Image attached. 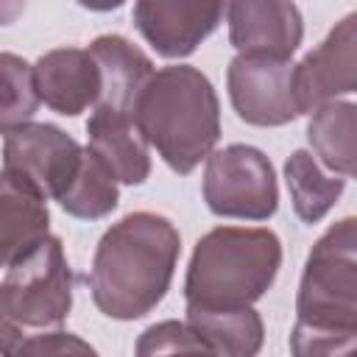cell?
Wrapping results in <instances>:
<instances>
[{"mask_svg":"<svg viewBox=\"0 0 357 357\" xmlns=\"http://www.w3.org/2000/svg\"><path fill=\"white\" fill-rule=\"evenodd\" d=\"M73 307V271L56 237H42L8 265L0 282V354H20L25 340L53 332Z\"/></svg>","mask_w":357,"mask_h":357,"instance_id":"5b68a950","label":"cell"},{"mask_svg":"<svg viewBox=\"0 0 357 357\" xmlns=\"http://www.w3.org/2000/svg\"><path fill=\"white\" fill-rule=\"evenodd\" d=\"M78 3L92 11H112V8H120L126 0H78Z\"/></svg>","mask_w":357,"mask_h":357,"instance_id":"cb8c5ba5","label":"cell"},{"mask_svg":"<svg viewBox=\"0 0 357 357\" xmlns=\"http://www.w3.org/2000/svg\"><path fill=\"white\" fill-rule=\"evenodd\" d=\"M204 201L220 218H271L279 204V190L268 156L251 145H229L209 153Z\"/></svg>","mask_w":357,"mask_h":357,"instance_id":"8992f818","label":"cell"},{"mask_svg":"<svg viewBox=\"0 0 357 357\" xmlns=\"http://www.w3.org/2000/svg\"><path fill=\"white\" fill-rule=\"evenodd\" d=\"M357 89V53H354V14L343 17L329 36L293 64V100L298 114L318 109Z\"/></svg>","mask_w":357,"mask_h":357,"instance_id":"30bf717a","label":"cell"},{"mask_svg":"<svg viewBox=\"0 0 357 357\" xmlns=\"http://www.w3.org/2000/svg\"><path fill=\"white\" fill-rule=\"evenodd\" d=\"M33 86L39 100L64 117H75L100 98V73L89 50L59 47L33 64Z\"/></svg>","mask_w":357,"mask_h":357,"instance_id":"7c38bea8","label":"cell"},{"mask_svg":"<svg viewBox=\"0 0 357 357\" xmlns=\"http://www.w3.org/2000/svg\"><path fill=\"white\" fill-rule=\"evenodd\" d=\"M357 220L343 218L310 251L290 349L298 357L343 354L357 340Z\"/></svg>","mask_w":357,"mask_h":357,"instance_id":"7a4b0ae2","label":"cell"},{"mask_svg":"<svg viewBox=\"0 0 357 357\" xmlns=\"http://www.w3.org/2000/svg\"><path fill=\"white\" fill-rule=\"evenodd\" d=\"M36 106L39 95L33 86V67L14 53H0V134L31 123Z\"/></svg>","mask_w":357,"mask_h":357,"instance_id":"ffe728a7","label":"cell"},{"mask_svg":"<svg viewBox=\"0 0 357 357\" xmlns=\"http://www.w3.org/2000/svg\"><path fill=\"white\" fill-rule=\"evenodd\" d=\"M165 351H206V349L187 324L162 321L142 332L137 343V354L145 357V354H165Z\"/></svg>","mask_w":357,"mask_h":357,"instance_id":"44dd1931","label":"cell"},{"mask_svg":"<svg viewBox=\"0 0 357 357\" xmlns=\"http://www.w3.org/2000/svg\"><path fill=\"white\" fill-rule=\"evenodd\" d=\"M89 53L100 73V98L95 106L131 114L137 95L153 75L151 59L123 36H98Z\"/></svg>","mask_w":357,"mask_h":357,"instance_id":"9a60e30c","label":"cell"},{"mask_svg":"<svg viewBox=\"0 0 357 357\" xmlns=\"http://www.w3.org/2000/svg\"><path fill=\"white\" fill-rule=\"evenodd\" d=\"M25 8V0H0V25H11Z\"/></svg>","mask_w":357,"mask_h":357,"instance_id":"603a6c76","label":"cell"},{"mask_svg":"<svg viewBox=\"0 0 357 357\" xmlns=\"http://www.w3.org/2000/svg\"><path fill=\"white\" fill-rule=\"evenodd\" d=\"M187 326L212 354L248 357L262 346V318L245 307H187Z\"/></svg>","mask_w":357,"mask_h":357,"instance_id":"2e32d148","label":"cell"},{"mask_svg":"<svg viewBox=\"0 0 357 357\" xmlns=\"http://www.w3.org/2000/svg\"><path fill=\"white\" fill-rule=\"evenodd\" d=\"M181 240L176 226L153 212H134L98 243L89 290L98 310L117 321L151 312L167 293Z\"/></svg>","mask_w":357,"mask_h":357,"instance_id":"6da1fadb","label":"cell"},{"mask_svg":"<svg viewBox=\"0 0 357 357\" xmlns=\"http://www.w3.org/2000/svg\"><path fill=\"white\" fill-rule=\"evenodd\" d=\"M231 0H137L134 22L165 59L190 56L223 20Z\"/></svg>","mask_w":357,"mask_h":357,"instance_id":"9c48e42d","label":"cell"},{"mask_svg":"<svg viewBox=\"0 0 357 357\" xmlns=\"http://www.w3.org/2000/svg\"><path fill=\"white\" fill-rule=\"evenodd\" d=\"M81 162V145L56 126L25 123L6 134L3 170L28 181L45 198H59Z\"/></svg>","mask_w":357,"mask_h":357,"instance_id":"ba28073f","label":"cell"},{"mask_svg":"<svg viewBox=\"0 0 357 357\" xmlns=\"http://www.w3.org/2000/svg\"><path fill=\"white\" fill-rule=\"evenodd\" d=\"M234 112L251 126H284L298 117L290 56L237 53L226 73Z\"/></svg>","mask_w":357,"mask_h":357,"instance_id":"52a82bcc","label":"cell"},{"mask_svg":"<svg viewBox=\"0 0 357 357\" xmlns=\"http://www.w3.org/2000/svg\"><path fill=\"white\" fill-rule=\"evenodd\" d=\"M301 11L293 0H231L229 39L237 53L293 56L301 45Z\"/></svg>","mask_w":357,"mask_h":357,"instance_id":"8fae6325","label":"cell"},{"mask_svg":"<svg viewBox=\"0 0 357 357\" xmlns=\"http://www.w3.org/2000/svg\"><path fill=\"white\" fill-rule=\"evenodd\" d=\"M89 151L103 162V167L123 184H142L151 173L148 142L139 134L137 123L126 112H112L95 106V114L86 123Z\"/></svg>","mask_w":357,"mask_h":357,"instance_id":"4fadbf2b","label":"cell"},{"mask_svg":"<svg viewBox=\"0 0 357 357\" xmlns=\"http://www.w3.org/2000/svg\"><path fill=\"white\" fill-rule=\"evenodd\" d=\"M50 212L45 195L14 173H0V268H8L42 237H47Z\"/></svg>","mask_w":357,"mask_h":357,"instance_id":"5bb4252c","label":"cell"},{"mask_svg":"<svg viewBox=\"0 0 357 357\" xmlns=\"http://www.w3.org/2000/svg\"><path fill=\"white\" fill-rule=\"evenodd\" d=\"M284 178L293 198V209L304 223H318L340 198L346 178L324 173L310 151H293L284 162Z\"/></svg>","mask_w":357,"mask_h":357,"instance_id":"ac0fdd59","label":"cell"},{"mask_svg":"<svg viewBox=\"0 0 357 357\" xmlns=\"http://www.w3.org/2000/svg\"><path fill=\"white\" fill-rule=\"evenodd\" d=\"M56 201L61 204L64 212H70L75 218L98 220L117 206V181L103 167V162L86 148V151H81V162H78V170L70 181V187Z\"/></svg>","mask_w":357,"mask_h":357,"instance_id":"d6986e66","label":"cell"},{"mask_svg":"<svg viewBox=\"0 0 357 357\" xmlns=\"http://www.w3.org/2000/svg\"><path fill=\"white\" fill-rule=\"evenodd\" d=\"M357 109L349 100H329L312 109V120L307 126V139L315 156L337 176L351 178L357 165Z\"/></svg>","mask_w":357,"mask_h":357,"instance_id":"e0dca14e","label":"cell"},{"mask_svg":"<svg viewBox=\"0 0 357 357\" xmlns=\"http://www.w3.org/2000/svg\"><path fill=\"white\" fill-rule=\"evenodd\" d=\"M64 351H75V354H89L92 349L86 343H81L78 337H73L70 332L53 329L45 335H36L31 340H25V346L20 349V354H64Z\"/></svg>","mask_w":357,"mask_h":357,"instance_id":"7402d4cb","label":"cell"},{"mask_svg":"<svg viewBox=\"0 0 357 357\" xmlns=\"http://www.w3.org/2000/svg\"><path fill=\"white\" fill-rule=\"evenodd\" d=\"M282 245L271 229L220 226L192 251L184 298L187 307H245L276 279Z\"/></svg>","mask_w":357,"mask_h":357,"instance_id":"277c9868","label":"cell"},{"mask_svg":"<svg viewBox=\"0 0 357 357\" xmlns=\"http://www.w3.org/2000/svg\"><path fill=\"white\" fill-rule=\"evenodd\" d=\"M131 117L148 145L176 170L190 173L220 137V109L209 78L187 64L153 73L134 100Z\"/></svg>","mask_w":357,"mask_h":357,"instance_id":"3957f363","label":"cell"}]
</instances>
